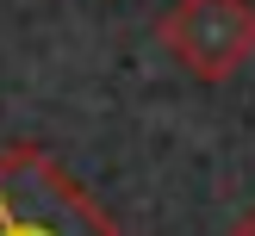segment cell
I'll use <instances>...</instances> for the list:
<instances>
[{
	"label": "cell",
	"instance_id": "6da1fadb",
	"mask_svg": "<svg viewBox=\"0 0 255 236\" xmlns=\"http://www.w3.org/2000/svg\"><path fill=\"white\" fill-rule=\"evenodd\" d=\"M0 236H125L44 143L0 149Z\"/></svg>",
	"mask_w": 255,
	"mask_h": 236
},
{
	"label": "cell",
	"instance_id": "7a4b0ae2",
	"mask_svg": "<svg viewBox=\"0 0 255 236\" xmlns=\"http://www.w3.org/2000/svg\"><path fill=\"white\" fill-rule=\"evenodd\" d=\"M156 37L193 81H231L255 56V0H174Z\"/></svg>",
	"mask_w": 255,
	"mask_h": 236
},
{
	"label": "cell",
	"instance_id": "3957f363",
	"mask_svg": "<svg viewBox=\"0 0 255 236\" xmlns=\"http://www.w3.org/2000/svg\"><path fill=\"white\" fill-rule=\"evenodd\" d=\"M231 236H255V205H249V211H243V218H237V224H231Z\"/></svg>",
	"mask_w": 255,
	"mask_h": 236
}]
</instances>
